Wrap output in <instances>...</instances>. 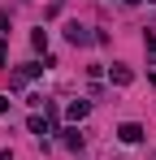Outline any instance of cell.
Masks as SVG:
<instances>
[{"label": "cell", "instance_id": "7c38bea8", "mask_svg": "<svg viewBox=\"0 0 156 160\" xmlns=\"http://www.w3.org/2000/svg\"><path fill=\"white\" fill-rule=\"evenodd\" d=\"M0 160H13V152H0Z\"/></svg>", "mask_w": 156, "mask_h": 160}, {"label": "cell", "instance_id": "277c9868", "mask_svg": "<svg viewBox=\"0 0 156 160\" xmlns=\"http://www.w3.org/2000/svg\"><path fill=\"white\" fill-rule=\"evenodd\" d=\"M117 138L134 147V143H143V126H139V121H126V126H117Z\"/></svg>", "mask_w": 156, "mask_h": 160}, {"label": "cell", "instance_id": "5bb4252c", "mask_svg": "<svg viewBox=\"0 0 156 160\" xmlns=\"http://www.w3.org/2000/svg\"><path fill=\"white\" fill-rule=\"evenodd\" d=\"M152 4H156V0H152Z\"/></svg>", "mask_w": 156, "mask_h": 160}, {"label": "cell", "instance_id": "9c48e42d", "mask_svg": "<svg viewBox=\"0 0 156 160\" xmlns=\"http://www.w3.org/2000/svg\"><path fill=\"white\" fill-rule=\"evenodd\" d=\"M9 26H13V18H9V9H0V35H9Z\"/></svg>", "mask_w": 156, "mask_h": 160}, {"label": "cell", "instance_id": "ba28073f", "mask_svg": "<svg viewBox=\"0 0 156 160\" xmlns=\"http://www.w3.org/2000/svg\"><path fill=\"white\" fill-rule=\"evenodd\" d=\"M65 147H70V152H82V134H78V130H65Z\"/></svg>", "mask_w": 156, "mask_h": 160}, {"label": "cell", "instance_id": "8fae6325", "mask_svg": "<svg viewBox=\"0 0 156 160\" xmlns=\"http://www.w3.org/2000/svg\"><path fill=\"white\" fill-rule=\"evenodd\" d=\"M0 112H9V95H0Z\"/></svg>", "mask_w": 156, "mask_h": 160}, {"label": "cell", "instance_id": "8992f818", "mask_svg": "<svg viewBox=\"0 0 156 160\" xmlns=\"http://www.w3.org/2000/svg\"><path fill=\"white\" fill-rule=\"evenodd\" d=\"M30 43H35V52H44L48 56V30L39 26V30H30Z\"/></svg>", "mask_w": 156, "mask_h": 160}, {"label": "cell", "instance_id": "52a82bcc", "mask_svg": "<svg viewBox=\"0 0 156 160\" xmlns=\"http://www.w3.org/2000/svg\"><path fill=\"white\" fill-rule=\"evenodd\" d=\"M26 126H30V134H39V138H44V134L52 130V126H48V117H30V121H26Z\"/></svg>", "mask_w": 156, "mask_h": 160}, {"label": "cell", "instance_id": "3957f363", "mask_svg": "<svg viewBox=\"0 0 156 160\" xmlns=\"http://www.w3.org/2000/svg\"><path fill=\"white\" fill-rule=\"evenodd\" d=\"M108 82H113V87H130V82H134V69H130V65H108Z\"/></svg>", "mask_w": 156, "mask_h": 160}, {"label": "cell", "instance_id": "4fadbf2b", "mask_svg": "<svg viewBox=\"0 0 156 160\" xmlns=\"http://www.w3.org/2000/svg\"><path fill=\"white\" fill-rule=\"evenodd\" d=\"M126 4H139V0H126Z\"/></svg>", "mask_w": 156, "mask_h": 160}, {"label": "cell", "instance_id": "6da1fadb", "mask_svg": "<svg viewBox=\"0 0 156 160\" xmlns=\"http://www.w3.org/2000/svg\"><path fill=\"white\" fill-rule=\"evenodd\" d=\"M65 39H70L74 48H91V43H96V30H91V26H78V22H70V26H65Z\"/></svg>", "mask_w": 156, "mask_h": 160}, {"label": "cell", "instance_id": "7a4b0ae2", "mask_svg": "<svg viewBox=\"0 0 156 160\" xmlns=\"http://www.w3.org/2000/svg\"><path fill=\"white\" fill-rule=\"evenodd\" d=\"M44 69H48V65H44V61H30V65H22V69H18V74H13V87H26V82L30 78H39V74H44Z\"/></svg>", "mask_w": 156, "mask_h": 160}, {"label": "cell", "instance_id": "30bf717a", "mask_svg": "<svg viewBox=\"0 0 156 160\" xmlns=\"http://www.w3.org/2000/svg\"><path fill=\"white\" fill-rule=\"evenodd\" d=\"M4 56H9V43H4V35H0V65H4Z\"/></svg>", "mask_w": 156, "mask_h": 160}, {"label": "cell", "instance_id": "5b68a950", "mask_svg": "<svg viewBox=\"0 0 156 160\" xmlns=\"http://www.w3.org/2000/svg\"><path fill=\"white\" fill-rule=\"evenodd\" d=\"M87 112H91V104H87V100H70V108H65V117H70V121H82Z\"/></svg>", "mask_w": 156, "mask_h": 160}]
</instances>
